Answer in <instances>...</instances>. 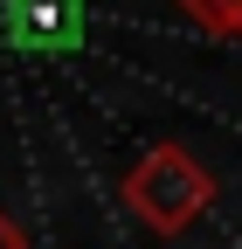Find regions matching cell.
I'll return each mask as SVG.
<instances>
[{
  "instance_id": "1",
  "label": "cell",
  "mask_w": 242,
  "mask_h": 249,
  "mask_svg": "<svg viewBox=\"0 0 242 249\" xmlns=\"http://www.w3.org/2000/svg\"><path fill=\"white\" fill-rule=\"evenodd\" d=\"M215 194H222L215 166H207L194 145H180V139L145 145L138 160L125 166V180H118L125 214H132V222H145L153 235H187L201 214L215 208Z\"/></svg>"
},
{
  "instance_id": "2",
  "label": "cell",
  "mask_w": 242,
  "mask_h": 249,
  "mask_svg": "<svg viewBox=\"0 0 242 249\" xmlns=\"http://www.w3.org/2000/svg\"><path fill=\"white\" fill-rule=\"evenodd\" d=\"M180 14H187L194 28H207L215 42L242 49V0H180Z\"/></svg>"
},
{
  "instance_id": "3",
  "label": "cell",
  "mask_w": 242,
  "mask_h": 249,
  "mask_svg": "<svg viewBox=\"0 0 242 249\" xmlns=\"http://www.w3.org/2000/svg\"><path fill=\"white\" fill-rule=\"evenodd\" d=\"M0 249H28V235H21V222H14L7 208H0Z\"/></svg>"
}]
</instances>
